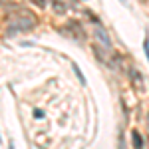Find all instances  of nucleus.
Wrapping results in <instances>:
<instances>
[{
  "label": "nucleus",
  "instance_id": "nucleus-1",
  "mask_svg": "<svg viewBox=\"0 0 149 149\" xmlns=\"http://www.w3.org/2000/svg\"><path fill=\"white\" fill-rule=\"evenodd\" d=\"M36 26V18H34V14H22V16H16V20L12 22L10 26V32L14 30V34L16 32H26V30H32Z\"/></svg>",
  "mask_w": 149,
  "mask_h": 149
},
{
  "label": "nucleus",
  "instance_id": "nucleus-2",
  "mask_svg": "<svg viewBox=\"0 0 149 149\" xmlns=\"http://www.w3.org/2000/svg\"><path fill=\"white\" fill-rule=\"evenodd\" d=\"M93 36H95V38H97V40H100V42L103 44V46H105V50H109V48H111V40H109V36H107V32L103 30V28L100 26V24H95V30H93Z\"/></svg>",
  "mask_w": 149,
  "mask_h": 149
},
{
  "label": "nucleus",
  "instance_id": "nucleus-3",
  "mask_svg": "<svg viewBox=\"0 0 149 149\" xmlns=\"http://www.w3.org/2000/svg\"><path fill=\"white\" fill-rule=\"evenodd\" d=\"M129 78L133 81V86H137V88L143 90V76H141V72L137 68H129Z\"/></svg>",
  "mask_w": 149,
  "mask_h": 149
},
{
  "label": "nucleus",
  "instance_id": "nucleus-4",
  "mask_svg": "<svg viewBox=\"0 0 149 149\" xmlns=\"http://www.w3.org/2000/svg\"><path fill=\"white\" fill-rule=\"evenodd\" d=\"M131 141H133V147L135 149H143V137H141V133L137 129L131 131Z\"/></svg>",
  "mask_w": 149,
  "mask_h": 149
},
{
  "label": "nucleus",
  "instance_id": "nucleus-5",
  "mask_svg": "<svg viewBox=\"0 0 149 149\" xmlns=\"http://www.w3.org/2000/svg\"><path fill=\"white\" fill-rule=\"evenodd\" d=\"M68 26H70V28H72V30H74V36L78 34V40H84V38H86V32L81 30L80 22H74V20H72V22H70Z\"/></svg>",
  "mask_w": 149,
  "mask_h": 149
},
{
  "label": "nucleus",
  "instance_id": "nucleus-6",
  "mask_svg": "<svg viewBox=\"0 0 149 149\" xmlns=\"http://www.w3.org/2000/svg\"><path fill=\"white\" fill-rule=\"evenodd\" d=\"M52 8H54L56 14H64V12L68 10V6H66L64 0H52Z\"/></svg>",
  "mask_w": 149,
  "mask_h": 149
},
{
  "label": "nucleus",
  "instance_id": "nucleus-7",
  "mask_svg": "<svg viewBox=\"0 0 149 149\" xmlns=\"http://www.w3.org/2000/svg\"><path fill=\"white\" fill-rule=\"evenodd\" d=\"M92 52L95 54V58H97L102 64H107V60H105V58H103V54L100 52V46H97V44H92Z\"/></svg>",
  "mask_w": 149,
  "mask_h": 149
},
{
  "label": "nucleus",
  "instance_id": "nucleus-8",
  "mask_svg": "<svg viewBox=\"0 0 149 149\" xmlns=\"http://www.w3.org/2000/svg\"><path fill=\"white\" fill-rule=\"evenodd\" d=\"M28 2H30V4H34L36 8H40V10H44V8L48 6V0H28Z\"/></svg>",
  "mask_w": 149,
  "mask_h": 149
},
{
  "label": "nucleus",
  "instance_id": "nucleus-9",
  "mask_svg": "<svg viewBox=\"0 0 149 149\" xmlns=\"http://www.w3.org/2000/svg\"><path fill=\"white\" fill-rule=\"evenodd\" d=\"M74 72H76V74H78V80H80V84H81V86H86V76H84V74H81V70L78 68V66H76V64H74Z\"/></svg>",
  "mask_w": 149,
  "mask_h": 149
},
{
  "label": "nucleus",
  "instance_id": "nucleus-10",
  "mask_svg": "<svg viewBox=\"0 0 149 149\" xmlns=\"http://www.w3.org/2000/svg\"><path fill=\"white\" fill-rule=\"evenodd\" d=\"M143 50H145V56H147V60H149V40L145 38V42H143Z\"/></svg>",
  "mask_w": 149,
  "mask_h": 149
},
{
  "label": "nucleus",
  "instance_id": "nucleus-11",
  "mask_svg": "<svg viewBox=\"0 0 149 149\" xmlns=\"http://www.w3.org/2000/svg\"><path fill=\"white\" fill-rule=\"evenodd\" d=\"M147 121H149V113H147Z\"/></svg>",
  "mask_w": 149,
  "mask_h": 149
},
{
  "label": "nucleus",
  "instance_id": "nucleus-12",
  "mask_svg": "<svg viewBox=\"0 0 149 149\" xmlns=\"http://www.w3.org/2000/svg\"><path fill=\"white\" fill-rule=\"evenodd\" d=\"M143 2H145V0H143Z\"/></svg>",
  "mask_w": 149,
  "mask_h": 149
}]
</instances>
